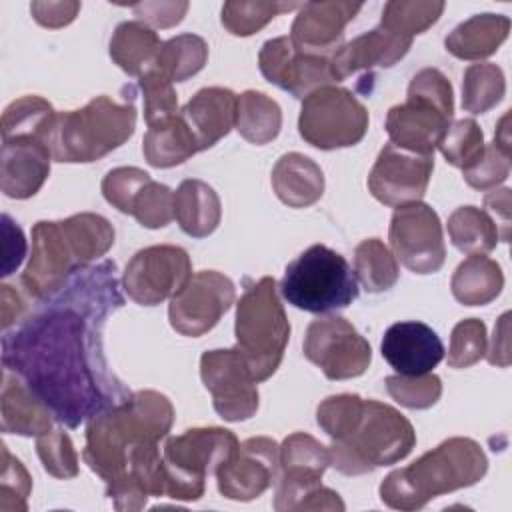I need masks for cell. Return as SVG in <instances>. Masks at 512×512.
<instances>
[{"instance_id": "19", "label": "cell", "mask_w": 512, "mask_h": 512, "mask_svg": "<svg viewBox=\"0 0 512 512\" xmlns=\"http://www.w3.org/2000/svg\"><path fill=\"white\" fill-rule=\"evenodd\" d=\"M102 196L144 228H164L174 218V192L136 166H118L102 180Z\"/></svg>"}, {"instance_id": "38", "label": "cell", "mask_w": 512, "mask_h": 512, "mask_svg": "<svg viewBox=\"0 0 512 512\" xmlns=\"http://www.w3.org/2000/svg\"><path fill=\"white\" fill-rule=\"evenodd\" d=\"M506 94V80L500 66L492 62L470 64L462 78V108L472 114L492 110Z\"/></svg>"}, {"instance_id": "35", "label": "cell", "mask_w": 512, "mask_h": 512, "mask_svg": "<svg viewBox=\"0 0 512 512\" xmlns=\"http://www.w3.org/2000/svg\"><path fill=\"white\" fill-rule=\"evenodd\" d=\"M450 242L464 254H486L498 244V228L490 214L476 206H460L448 218Z\"/></svg>"}, {"instance_id": "48", "label": "cell", "mask_w": 512, "mask_h": 512, "mask_svg": "<svg viewBox=\"0 0 512 512\" xmlns=\"http://www.w3.org/2000/svg\"><path fill=\"white\" fill-rule=\"evenodd\" d=\"M130 8L144 22L156 28H170L182 22L188 2H136Z\"/></svg>"}, {"instance_id": "53", "label": "cell", "mask_w": 512, "mask_h": 512, "mask_svg": "<svg viewBox=\"0 0 512 512\" xmlns=\"http://www.w3.org/2000/svg\"><path fill=\"white\" fill-rule=\"evenodd\" d=\"M0 312H2V330L4 332H8V328L12 324L20 322L22 316L26 314V302L10 284L0 286Z\"/></svg>"}, {"instance_id": "26", "label": "cell", "mask_w": 512, "mask_h": 512, "mask_svg": "<svg viewBox=\"0 0 512 512\" xmlns=\"http://www.w3.org/2000/svg\"><path fill=\"white\" fill-rule=\"evenodd\" d=\"M238 96L230 88L208 86L198 90L180 110L200 150L212 148L236 126Z\"/></svg>"}, {"instance_id": "47", "label": "cell", "mask_w": 512, "mask_h": 512, "mask_svg": "<svg viewBox=\"0 0 512 512\" xmlns=\"http://www.w3.org/2000/svg\"><path fill=\"white\" fill-rule=\"evenodd\" d=\"M510 156H512L510 146L498 144L496 140L486 144L482 158L472 168L462 172L466 184L476 190L496 188L510 174Z\"/></svg>"}, {"instance_id": "51", "label": "cell", "mask_w": 512, "mask_h": 512, "mask_svg": "<svg viewBox=\"0 0 512 512\" xmlns=\"http://www.w3.org/2000/svg\"><path fill=\"white\" fill-rule=\"evenodd\" d=\"M484 210L490 214L498 228V240H510V210H512V194L510 188H498L484 196Z\"/></svg>"}, {"instance_id": "9", "label": "cell", "mask_w": 512, "mask_h": 512, "mask_svg": "<svg viewBox=\"0 0 512 512\" xmlns=\"http://www.w3.org/2000/svg\"><path fill=\"white\" fill-rule=\"evenodd\" d=\"M280 294L298 310L324 314L350 306L358 298V282L342 254L312 244L286 266Z\"/></svg>"}, {"instance_id": "8", "label": "cell", "mask_w": 512, "mask_h": 512, "mask_svg": "<svg viewBox=\"0 0 512 512\" xmlns=\"http://www.w3.org/2000/svg\"><path fill=\"white\" fill-rule=\"evenodd\" d=\"M234 334L254 380H268L278 370L290 338V322L272 276L252 282L240 296Z\"/></svg>"}, {"instance_id": "43", "label": "cell", "mask_w": 512, "mask_h": 512, "mask_svg": "<svg viewBox=\"0 0 512 512\" xmlns=\"http://www.w3.org/2000/svg\"><path fill=\"white\" fill-rule=\"evenodd\" d=\"M488 348L486 324L478 318L460 320L452 334L448 346V366L450 368H468L484 358Z\"/></svg>"}, {"instance_id": "11", "label": "cell", "mask_w": 512, "mask_h": 512, "mask_svg": "<svg viewBox=\"0 0 512 512\" xmlns=\"http://www.w3.org/2000/svg\"><path fill=\"white\" fill-rule=\"evenodd\" d=\"M328 466V446L306 432L286 436L280 446L274 510H344L342 498L320 484Z\"/></svg>"}, {"instance_id": "31", "label": "cell", "mask_w": 512, "mask_h": 512, "mask_svg": "<svg viewBox=\"0 0 512 512\" xmlns=\"http://www.w3.org/2000/svg\"><path fill=\"white\" fill-rule=\"evenodd\" d=\"M160 36L140 20L120 22L110 38V58L128 76H142L156 66L162 50Z\"/></svg>"}, {"instance_id": "24", "label": "cell", "mask_w": 512, "mask_h": 512, "mask_svg": "<svg viewBox=\"0 0 512 512\" xmlns=\"http://www.w3.org/2000/svg\"><path fill=\"white\" fill-rule=\"evenodd\" d=\"M384 360L404 376L432 372L444 358L440 336L424 322L406 320L388 326L380 344Z\"/></svg>"}, {"instance_id": "34", "label": "cell", "mask_w": 512, "mask_h": 512, "mask_svg": "<svg viewBox=\"0 0 512 512\" xmlns=\"http://www.w3.org/2000/svg\"><path fill=\"white\" fill-rule=\"evenodd\" d=\"M234 128L250 144H268L280 134L282 110L278 102L264 92L246 90L238 96Z\"/></svg>"}, {"instance_id": "14", "label": "cell", "mask_w": 512, "mask_h": 512, "mask_svg": "<svg viewBox=\"0 0 512 512\" xmlns=\"http://www.w3.org/2000/svg\"><path fill=\"white\" fill-rule=\"evenodd\" d=\"M192 278V262L184 248L158 244L138 250L124 268L122 286L140 306H156L174 298Z\"/></svg>"}, {"instance_id": "28", "label": "cell", "mask_w": 512, "mask_h": 512, "mask_svg": "<svg viewBox=\"0 0 512 512\" xmlns=\"http://www.w3.org/2000/svg\"><path fill=\"white\" fill-rule=\"evenodd\" d=\"M272 188L290 208H308L324 194L322 168L300 152H288L272 168Z\"/></svg>"}, {"instance_id": "46", "label": "cell", "mask_w": 512, "mask_h": 512, "mask_svg": "<svg viewBox=\"0 0 512 512\" xmlns=\"http://www.w3.org/2000/svg\"><path fill=\"white\" fill-rule=\"evenodd\" d=\"M156 66L140 76V90L144 94V120L154 124L162 118L178 114V96L176 90Z\"/></svg>"}, {"instance_id": "36", "label": "cell", "mask_w": 512, "mask_h": 512, "mask_svg": "<svg viewBox=\"0 0 512 512\" xmlns=\"http://www.w3.org/2000/svg\"><path fill=\"white\" fill-rule=\"evenodd\" d=\"M398 262L380 238H366L354 250V276L366 292L378 294L398 282Z\"/></svg>"}, {"instance_id": "49", "label": "cell", "mask_w": 512, "mask_h": 512, "mask_svg": "<svg viewBox=\"0 0 512 512\" xmlns=\"http://www.w3.org/2000/svg\"><path fill=\"white\" fill-rule=\"evenodd\" d=\"M26 238H24V232L22 228L8 216V214H2V276H10L24 260L26 256Z\"/></svg>"}, {"instance_id": "22", "label": "cell", "mask_w": 512, "mask_h": 512, "mask_svg": "<svg viewBox=\"0 0 512 512\" xmlns=\"http://www.w3.org/2000/svg\"><path fill=\"white\" fill-rule=\"evenodd\" d=\"M52 152L42 136H2L0 188L8 198L24 200L34 196L50 174Z\"/></svg>"}, {"instance_id": "16", "label": "cell", "mask_w": 512, "mask_h": 512, "mask_svg": "<svg viewBox=\"0 0 512 512\" xmlns=\"http://www.w3.org/2000/svg\"><path fill=\"white\" fill-rule=\"evenodd\" d=\"M200 378L212 394L214 410L228 422L248 420L258 410V382L238 348L208 350L200 358Z\"/></svg>"}, {"instance_id": "18", "label": "cell", "mask_w": 512, "mask_h": 512, "mask_svg": "<svg viewBox=\"0 0 512 512\" xmlns=\"http://www.w3.org/2000/svg\"><path fill=\"white\" fill-rule=\"evenodd\" d=\"M236 298L234 282L216 270L192 274L188 284L170 298V326L182 336H202L212 330Z\"/></svg>"}, {"instance_id": "23", "label": "cell", "mask_w": 512, "mask_h": 512, "mask_svg": "<svg viewBox=\"0 0 512 512\" xmlns=\"http://www.w3.org/2000/svg\"><path fill=\"white\" fill-rule=\"evenodd\" d=\"M362 10V2H304L292 22L290 40L294 46L334 54L344 44V28Z\"/></svg>"}, {"instance_id": "32", "label": "cell", "mask_w": 512, "mask_h": 512, "mask_svg": "<svg viewBox=\"0 0 512 512\" xmlns=\"http://www.w3.org/2000/svg\"><path fill=\"white\" fill-rule=\"evenodd\" d=\"M142 152L150 166L172 168L202 150L178 112L148 126V132L142 140Z\"/></svg>"}, {"instance_id": "52", "label": "cell", "mask_w": 512, "mask_h": 512, "mask_svg": "<svg viewBox=\"0 0 512 512\" xmlns=\"http://www.w3.org/2000/svg\"><path fill=\"white\" fill-rule=\"evenodd\" d=\"M508 320L510 314L504 312L494 328V336H492V344L490 348H486V358L492 366H500L506 368L510 364V328H508Z\"/></svg>"}, {"instance_id": "42", "label": "cell", "mask_w": 512, "mask_h": 512, "mask_svg": "<svg viewBox=\"0 0 512 512\" xmlns=\"http://www.w3.org/2000/svg\"><path fill=\"white\" fill-rule=\"evenodd\" d=\"M384 382L390 398L410 410L430 408L442 396V380L432 372L418 374V376L394 374V376H388Z\"/></svg>"}, {"instance_id": "2", "label": "cell", "mask_w": 512, "mask_h": 512, "mask_svg": "<svg viewBox=\"0 0 512 512\" xmlns=\"http://www.w3.org/2000/svg\"><path fill=\"white\" fill-rule=\"evenodd\" d=\"M316 422L332 438L330 466L346 476L396 464L416 446V432L406 416L358 394L324 398L316 408Z\"/></svg>"}, {"instance_id": "39", "label": "cell", "mask_w": 512, "mask_h": 512, "mask_svg": "<svg viewBox=\"0 0 512 512\" xmlns=\"http://www.w3.org/2000/svg\"><path fill=\"white\" fill-rule=\"evenodd\" d=\"M444 8L446 4L442 0H390L384 4L380 26L394 34L414 38L436 24Z\"/></svg>"}, {"instance_id": "41", "label": "cell", "mask_w": 512, "mask_h": 512, "mask_svg": "<svg viewBox=\"0 0 512 512\" xmlns=\"http://www.w3.org/2000/svg\"><path fill=\"white\" fill-rule=\"evenodd\" d=\"M300 8L298 2H226L222 6V26L232 36H252L282 12Z\"/></svg>"}, {"instance_id": "13", "label": "cell", "mask_w": 512, "mask_h": 512, "mask_svg": "<svg viewBox=\"0 0 512 512\" xmlns=\"http://www.w3.org/2000/svg\"><path fill=\"white\" fill-rule=\"evenodd\" d=\"M302 350L328 380L356 378L372 362L368 340L346 318L336 314L320 316L308 324Z\"/></svg>"}, {"instance_id": "15", "label": "cell", "mask_w": 512, "mask_h": 512, "mask_svg": "<svg viewBox=\"0 0 512 512\" xmlns=\"http://www.w3.org/2000/svg\"><path fill=\"white\" fill-rule=\"evenodd\" d=\"M388 240L398 258L414 274H434L446 260L442 222L424 202L398 206L390 220Z\"/></svg>"}, {"instance_id": "20", "label": "cell", "mask_w": 512, "mask_h": 512, "mask_svg": "<svg viewBox=\"0 0 512 512\" xmlns=\"http://www.w3.org/2000/svg\"><path fill=\"white\" fill-rule=\"evenodd\" d=\"M432 170L434 156L416 154L388 142L368 174V190L380 204L390 208L420 202Z\"/></svg>"}, {"instance_id": "6", "label": "cell", "mask_w": 512, "mask_h": 512, "mask_svg": "<svg viewBox=\"0 0 512 512\" xmlns=\"http://www.w3.org/2000/svg\"><path fill=\"white\" fill-rule=\"evenodd\" d=\"M134 130V104L116 102L102 94L78 110L56 112L48 146L56 162L86 164L120 148Z\"/></svg>"}, {"instance_id": "37", "label": "cell", "mask_w": 512, "mask_h": 512, "mask_svg": "<svg viewBox=\"0 0 512 512\" xmlns=\"http://www.w3.org/2000/svg\"><path fill=\"white\" fill-rule=\"evenodd\" d=\"M208 60V44L196 34H178L162 44L156 68L170 82H184L198 74Z\"/></svg>"}, {"instance_id": "25", "label": "cell", "mask_w": 512, "mask_h": 512, "mask_svg": "<svg viewBox=\"0 0 512 512\" xmlns=\"http://www.w3.org/2000/svg\"><path fill=\"white\" fill-rule=\"evenodd\" d=\"M412 46V38L394 34L382 26H376L350 42H344L332 54V68L336 80H344L360 70L372 72L374 68H392L402 60Z\"/></svg>"}, {"instance_id": "7", "label": "cell", "mask_w": 512, "mask_h": 512, "mask_svg": "<svg viewBox=\"0 0 512 512\" xmlns=\"http://www.w3.org/2000/svg\"><path fill=\"white\" fill-rule=\"evenodd\" d=\"M452 116L454 90L450 80L438 68H422L412 76L406 100L388 110L384 126L390 144L434 156Z\"/></svg>"}, {"instance_id": "33", "label": "cell", "mask_w": 512, "mask_h": 512, "mask_svg": "<svg viewBox=\"0 0 512 512\" xmlns=\"http://www.w3.org/2000/svg\"><path fill=\"white\" fill-rule=\"evenodd\" d=\"M452 296L464 306H484L504 288V274L496 260L484 254H470L452 274Z\"/></svg>"}, {"instance_id": "50", "label": "cell", "mask_w": 512, "mask_h": 512, "mask_svg": "<svg viewBox=\"0 0 512 512\" xmlns=\"http://www.w3.org/2000/svg\"><path fill=\"white\" fill-rule=\"evenodd\" d=\"M82 4L76 0L64 2H32L30 12L40 26L46 28H62L68 26L80 12Z\"/></svg>"}, {"instance_id": "10", "label": "cell", "mask_w": 512, "mask_h": 512, "mask_svg": "<svg viewBox=\"0 0 512 512\" xmlns=\"http://www.w3.org/2000/svg\"><path fill=\"white\" fill-rule=\"evenodd\" d=\"M240 442L234 432L218 426L190 428L166 438L162 446V496L172 500H198L206 476L226 462Z\"/></svg>"}, {"instance_id": "45", "label": "cell", "mask_w": 512, "mask_h": 512, "mask_svg": "<svg viewBox=\"0 0 512 512\" xmlns=\"http://www.w3.org/2000/svg\"><path fill=\"white\" fill-rule=\"evenodd\" d=\"M32 480L28 470L2 444V476H0V510L26 512Z\"/></svg>"}, {"instance_id": "17", "label": "cell", "mask_w": 512, "mask_h": 512, "mask_svg": "<svg viewBox=\"0 0 512 512\" xmlns=\"http://www.w3.org/2000/svg\"><path fill=\"white\" fill-rule=\"evenodd\" d=\"M258 66L270 84L300 100L322 86L338 82L332 68V54L302 50L294 46L290 36L266 40L258 52Z\"/></svg>"}, {"instance_id": "30", "label": "cell", "mask_w": 512, "mask_h": 512, "mask_svg": "<svg viewBox=\"0 0 512 512\" xmlns=\"http://www.w3.org/2000/svg\"><path fill=\"white\" fill-rule=\"evenodd\" d=\"M174 218L188 236L206 238L220 224V198L210 184L188 178L174 192Z\"/></svg>"}, {"instance_id": "27", "label": "cell", "mask_w": 512, "mask_h": 512, "mask_svg": "<svg viewBox=\"0 0 512 512\" xmlns=\"http://www.w3.org/2000/svg\"><path fill=\"white\" fill-rule=\"evenodd\" d=\"M2 432L18 436H42L52 430L54 414L12 370L2 368L0 394Z\"/></svg>"}, {"instance_id": "29", "label": "cell", "mask_w": 512, "mask_h": 512, "mask_svg": "<svg viewBox=\"0 0 512 512\" xmlns=\"http://www.w3.org/2000/svg\"><path fill=\"white\" fill-rule=\"evenodd\" d=\"M510 18L504 14H476L460 22L444 40L446 50L460 60H482L492 56L508 38Z\"/></svg>"}, {"instance_id": "5", "label": "cell", "mask_w": 512, "mask_h": 512, "mask_svg": "<svg viewBox=\"0 0 512 512\" xmlns=\"http://www.w3.org/2000/svg\"><path fill=\"white\" fill-rule=\"evenodd\" d=\"M486 470L482 446L472 438L454 436L412 464L392 470L380 484V498L394 510H420L436 496L480 482Z\"/></svg>"}, {"instance_id": "1", "label": "cell", "mask_w": 512, "mask_h": 512, "mask_svg": "<svg viewBox=\"0 0 512 512\" xmlns=\"http://www.w3.org/2000/svg\"><path fill=\"white\" fill-rule=\"evenodd\" d=\"M14 332L2 336V368L18 374L54 420L78 428L132 392L110 372L102 350L106 318L124 304L116 264L80 268Z\"/></svg>"}, {"instance_id": "3", "label": "cell", "mask_w": 512, "mask_h": 512, "mask_svg": "<svg viewBox=\"0 0 512 512\" xmlns=\"http://www.w3.org/2000/svg\"><path fill=\"white\" fill-rule=\"evenodd\" d=\"M114 244L112 224L92 212H80L66 220H40L32 228V254L20 276L24 292L44 302L58 294L66 282Z\"/></svg>"}, {"instance_id": "40", "label": "cell", "mask_w": 512, "mask_h": 512, "mask_svg": "<svg viewBox=\"0 0 512 512\" xmlns=\"http://www.w3.org/2000/svg\"><path fill=\"white\" fill-rule=\"evenodd\" d=\"M438 148L448 164L464 172L482 158L486 142L474 118H460L448 126L438 142Z\"/></svg>"}, {"instance_id": "4", "label": "cell", "mask_w": 512, "mask_h": 512, "mask_svg": "<svg viewBox=\"0 0 512 512\" xmlns=\"http://www.w3.org/2000/svg\"><path fill=\"white\" fill-rule=\"evenodd\" d=\"M174 422L172 402L156 390L132 392L126 400L92 416L82 458L106 484L118 480L136 448L160 444Z\"/></svg>"}, {"instance_id": "21", "label": "cell", "mask_w": 512, "mask_h": 512, "mask_svg": "<svg viewBox=\"0 0 512 512\" xmlns=\"http://www.w3.org/2000/svg\"><path fill=\"white\" fill-rule=\"evenodd\" d=\"M278 470L280 446L268 436H254L244 440L214 474L218 492L224 498L248 502L276 482Z\"/></svg>"}, {"instance_id": "12", "label": "cell", "mask_w": 512, "mask_h": 512, "mask_svg": "<svg viewBox=\"0 0 512 512\" xmlns=\"http://www.w3.org/2000/svg\"><path fill=\"white\" fill-rule=\"evenodd\" d=\"M366 106L346 88L328 84L302 100L300 136L314 148L336 150L358 144L368 130Z\"/></svg>"}, {"instance_id": "44", "label": "cell", "mask_w": 512, "mask_h": 512, "mask_svg": "<svg viewBox=\"0 0 512 512\" xmlns=\"http://www.w3.org/2000/svg\"><path fill=\"white\" fill-rule=\"evenodd\" d=\"M36 452L44 470L60 480L78 476V454L64 430H50L36 440Z\"/></svg>"}]
</instances>
